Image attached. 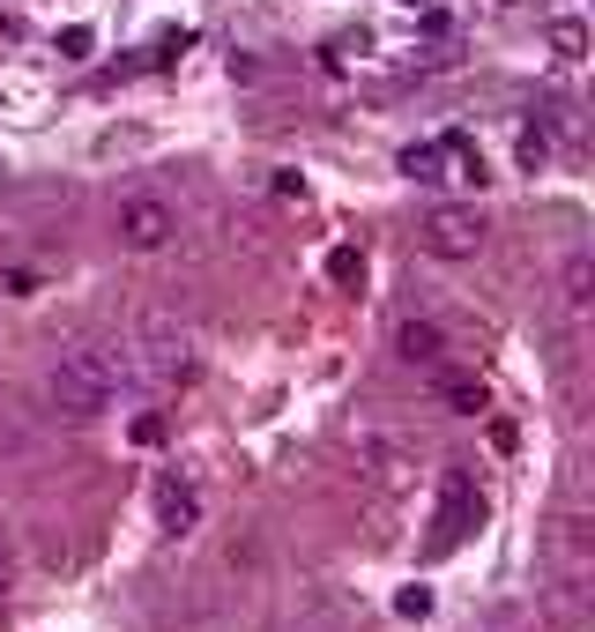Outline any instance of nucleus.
<instances>
[{"label": "nucleus", "instance_id": "nucleus-1", "mask_svg": "<svg viewBox=\"0 0 595 632\" xmlns=\"http://www.w3.org/2000/svg\"><path fill=\"white\" fill-rule=\"evenodd\" d=\"M120 379H127V357L105 350V342H83V350H68V357L45 373V394H52V410H68V417H97V410H112Z\"/></svg>", "mask_w": 595, "mask_h": 632}, {"label": "nucleus", "instance_id": "nucleus-2", "mask_svg": "<svg viewBox=\"0 0 595 632\" xmlns=\"http://www.w3.org/2000/svg\"><path fill=\"white\" fill-rule=\"evenodd\" d=\"M476 521H484V491H476V476H469V469H447V476H439V513H432L425 558H447V550H462Z\"/></svg>", "mask_w": 595, "mask_h": 632}, {"label": "nucleus", "instance_id": "nucleus-3", "mask_svg": "<svg viewBox=\"0 0 595 632\" xmlns=\"http://www.w3.org/2000/svg\"><path fill=\"white\" fill-rule=\"evenodd\" d=\"M417 246L439 253V260H476V253H484V216L462 209V202H447V209H432L425 223H417Z\"/></svg>", "mask_w": 595, "mask_h": 632}, {"label": "nucleus", "instance_id": "nucleus-4", "mask_svg": "<svg viewBox=\"0 0 595 632\" xmlns=\"http://www.w3.org/2000/svg\"><path fill=\"white\" fill-rule=\"evenodd\" d=\"M120 246L127 253H157L171 246V231H179V216H171V202H157V194H134V202H120Z\"/></svg>", "mask_w": 595, "mask_h": 632}, {"label": "nucleus", "instance_id": "nucleus-5", "mask_svg": "<svg viewBox=\"0 0 595 632\" xmlns=\"http://www.w3.org/2000/svg\"><path fill=\"white\" fill-rule=\"evenodd\" d=\"M432 165H439V186L454 179V186H484L491 171H484V149H476V134L462 126H447V134H432Z\"/></svg>", "mask_w": 595, "mask_h": 632}, {"label": "nucleus", "instance_id": "nucleus-6", "mask_svg": "<svg viewBox=\"0 0 595 632\" xmlns=\"http://www.w3.org/2000/svg\"><path fill=\"white\" fill-rule=\"evenodd\" d=\"M157 521H165V536H194L202 528V491L186 476H165L157 484Z\"/></svg>", "mask_w": 595, "mask_h": 632}, {"label": "nucleus", "instance_id": "nucleus-7", "mask_svg": "<svg viewBox=\"0 0 595 632\" xmlns=\"http://www.w3.org/2000/svg\"><path fill=\"white\" fill-rule=\"evenodd\" d=\"M439 350H447V336H439L432 320H402V328H394V357H402V365H439Z\"/></svg>", "mask_w": 595, "mask_h": 632}, {"label": "nucleus", "instance_id": "nucleus-8", "mask_svg": "<svg viewBox=\"0 0 595 632\" xmlns=\"http://www.w3.org/2000/svg\"><path fill=\"white\" fill-rule=\"evenodd\" d=\"M142 373L157 379V387L186 379V373H194V350H186V336H179V342H171V336H157V342H149V357H142Z\"/></svg>", "mask_w": 595, "mask_h": 632}, {"label": "nucleus", "instance_id": "nucleus-9", "mask_svg": "<svg viewBox=\"0 0 595 632\" xmlns=\"http://www.w3.org/2000/svg\"><path fill=\"white\" fill-rule=\"evenodd\" d=\"M439 402H447V410H462V417H484V402H491V394H484V379H476V373H439Z\"/></svg>", "mask_w": 595, "mask_h": 632}, {"label": "nucleus", "instance_id": "nucleus-10", "mask_svg": "<svg viewBox=\"0 0 595 632\" xmlns=\"http://www.w3.org/2000/svg\"><path fill=\"white\" fill-rule=\"evenodd\" d=\"M544 38H551L558 60H588V23H581V15H551V31H544Z\"/></svg>", "mask_w": 595, "mask_h": 632}, {"label": "nucleus", "instance_id": "nucleus-11", "mask_svg": "<svg viewBox=\"0 0 595 632\" xmlns=\"http://www.w3.org/2000/svg\"><path fill=\"white\" fill-rule=\"evenodd\" d=\"M328 283H336V291H357V283H365V253L336 246V253H328Z\"/></svg>", "mask_w": 595, "mask_h": 632}, {"label": "nucleus", "instance_id": "nucleus-12", "mask_svg": "<svg viewBox=\"0 0 595 632\" xmlns=\"http://www.w3.org/2000/svg\"><path fill=\"white\" fill-rule=\"evenodd\" d=\"M588 283H595L588 253H573V268H566V305H573V313H588Z\"/></svg>", "mask_w": 595, "mask_h": 632}, {"label": "nucleus", "instance_id": "nucleus-13", "mask_svg": "<svg viewBox=\"0 0 595 632\" xmlns=\"http://www.w3.org/2000/svg\"><path fill=\"white\" fill-rule=\"evenodd\" d=\"M89 52H97V31L89 23H68L60 31V60H89Z\"/></svg>", "mask_w": 595, "mask_h": 632}, {"label": "nucleus", "instance_id": "nucleus-14", "mask_svg": "<svg viewBox=\"0 0 595 632\" xmlns=\"http://www.w3.org/2000/svg\"><path fill=\"white\" fill-rule=\"evenodd\" d=\"M394 618L425 625V618H432V588H402V595H394Z\"/></svg>", "mask_w": 595, "mask_h": 632}, {"label": "nucleus", "instance_id": "nucleus-15", "mask_svg": "<svg viewBox=\"0 0 595 632\" xmlns=\"http://www.w3.org/2000/svg\"><path fill=\"white\" fill-rule=\"evenodd\" d=\"M544 157H551V134H544V126H521V165L544 171Z\"/></svg>", "mask_w": 595, "mask_h": 632}, {"label": "nucleus", "instance_id": "nucleus-16", "mask_svg": "<svg viewBox=\"0 0 595 632\" xmlns=\"http://www.w3.org/2000/svg\"><path fill=\"white\" fill-rule=\"evenodd\" d=\"M134 439H142V447H157V439H165V417H157V410H149V417H134Z\"/></svg>", "mask_w": 595, "mask_h": 632}, {"label": "nucleus", "instance_id": "nucleus-17", "mask_svg": "<svg viewBox=\"0 0 595 632\" xmlns=\"http://www.w3.org/2000/svg\"><path fill=\"white\" fill-rule=\"evenodd\" d=\"M15 588V566H8V550H0V595Z\"/></svg>", "mask_w": 595, "mask_h": 632}, {"label": "nucleus", "instance_id": "nucleus-18", "mask_svg": "<svg viewBox=\"0 0 595 632\" xmlns=\"http://www.w3.org/2000/svg\"><path fill=\"white\" fill-rule=\"evenodd\" d=\"M402 8H432V0H402Z\"/></svg>", "mask_w": 595, "mask_h": 632}, {"label": "nucleus", "instance_id": "nucleus-19", "mask_svg": "<svg viewBox=\"0 0 595 632\" xmlns=\"http://www.w3.org/2000/svg\"><path fill=\"white\" fill-rule=\"evenodd\" d=\"M0 186H8V165H0Z\"/></svg>", "mask_w": 595, "mask_h": 632}]
</instances>
